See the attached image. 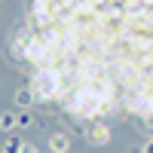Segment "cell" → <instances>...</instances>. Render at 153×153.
<instances>
[{
  "label": "cell",
  "mask_w": 153,
  "mask_h": 153,
  "mask_svg": "<svg viewBox=\"0 0 153 153\" xmlns=\"http://www.w3.org/2000/svg\"><path fill=\"white\" fill-rule=\"evenodd\" d=\"M12 55L34 65V95L74 117L141 113L153 126V0H31Z\"/></svg>",
  "instance_id": "obj_1"
},
{
  "label": "cell",
  "mask_w": 153,
  "mask_h": 153,
  "mask_svg": "<svg viewBox=\"0 0 153 153\" xmlns=\"http://www.w3.org/2000/svg\"><path fill=\"white\" fill-rule=\"evenodd\" d=\"M65 147H68L65 138H55V141H52V150H65Z\"/></svg>",
  "instance_id": "obj_2"
},
{
  "label": "cell",
  "mask_w": 153,
  "mask_h": 153,
  "mask_svg": "<svg viewBox=\"0 0 153 153\" xmlns=\"http://www.w3.org/2000/svg\"><path fill=\"white\" fill-rule=\"evenodd\" d=\"M19 153H34V150H31V147H28V144H25V150H19Z\"/></svg>",
  "instance_id": "obj_3"
}]
</instances>
